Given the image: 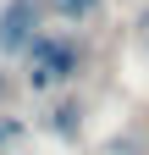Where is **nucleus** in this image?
<instances>
[{
	"label": "nucleus",
	"mask_w": 149,
	"mask_h": 155,
	"mask_svg": "<svg viewBox=\"0 0 149 155\" xmlns=\"http://www.w3.org/2000/svg\"><path fill=\"white\" fill-rule=\"evenodd\" d=\"M83 67V50L72 45V39L61 33H33V45H28V83L33 89H61L72 83Z\"/></svg>",
	"instance_id": "nucleus-1"
},
{
	"label": "nucleus",
	"mask_w": 149,
	"mask_h": 155,
	"mask_svg": "<svg viewBox=\"0 0 149 155\" xmlns=\"http://www.w3.org/2000/svg\"><path fill=\"white\" fill-rule=\"evenodd\" d=\"M28 0H17V6L6 11V22H0V45H6V50H17V45H33V33H28Z\"/></svg>",
	"instance_id": "nucleus-2"
},
{
	"label": "nucleus",
	"mask_w": 149,
	"mask_h": 155,
	"mask_svg": "<svg viewBox=\"0 0 149 155\" xmlns=\"http://www.w3.org/2000/svg\"><path fill=\"white\" fill-rule=\"evenodd\" d=\"M94 6H100V0H50V11H55V17H66V22H78V17H88Z\"/></svg>",
	"instance_id": "nucleus-3"
}]
</instances>
